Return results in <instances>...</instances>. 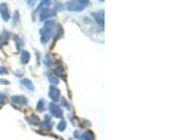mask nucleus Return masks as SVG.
Masks as SVG:
<instances>
[{
	"label": "nucleus",
	"instance_id": "nucleus-7",
	"mask_svg": "<svg viewBox=\"0 0 179 140\" xmlns=\"http://www.w3.org/2000/svg\"><path fill=\"white\" fill-rule=\"evenodd\" d=\"M50 98L52 100V103H55V101L60 100V90L57 87H51L50 88Z\"/></svg>",
	"mask_w": 179,
	"mask_h": 140
},
{
	"label": "nucleus",
	"instance_id": "nucleus-6",
	"mask_svg": "<svg viewBox=\"0 0 179 140\" xmlns=\"http://www.w3.org/2000/svg\"><path fill=\"white\" fill-rule=\"evenodd\" d=\"M0 14H2V18H3L5 21H9V20H11L9 9H8V5H6V3H2V5H0Z\"/></svg>",
	"mask_w": 179,
	"mask_h": 140
},
{
	"label": "nucleus",
	"instance_id": "nucleus-10",
	"mask_svg": "<svg viewBox=\"0 0 179 140\" xmlns=\"http://www.w3.org/2000/svg\"><path fill=\"white\" fill-rule=\"evenodd\" d=\"M26 119L30 125H34V127H39V125H40V119L36 116V115H30V116H27Z\"/></svg>",
	"mask_w": 179,
	"mask_h": 140
},
{
	"label": "nucleus",
	"instance_id": "nucleus-27",
	"mask_svg": "<svg viewBox=\"0 0 179 140\" xmlns=\"http://www.w3.org/2000/svg\"><path fill=\"white\" fill-rule=\"evenodd\" d=\"M0 84H5V85H8V84H9V82H8V81H6V79H0Z\"/></svg>",
	"mask_w": 179,
	"mask_h": 140
},
{
	"label": "nucleus",
	"instance_id": "nucleus-4",
	"mask_svg": "<svg viewBox=\"0 0 179 140\" xmlns=\"http://www.w3.org/2000/svg\"><path fill=\"white\" fill-rule=\"evenodd\" d=\"M50 110H51V116L61 118V119H63V110L58 107L57 103H51V104H50Z\"/></svg>",
	"mask_w": 179,
	"mask_h": 140
},
{
	"label": "nucleus",
	"instance_id": "nucleus-8",
	"mask_svg": "<svg viewBox=\"0 0 179 140\" xmlns=\"http://www.w3.org/2000/svg\"><path fill=\"white\" fill-rule=\"evenodd\" d=\"M93 17H94L96 23H97V24H99V25H100V27L103 28V23H104L103 17H104V12H103V11H97V12H94V14H93Z\"/></svg>",
	"mask_w": 179,
	"mask_h": 140
},
{
	"label": "nucleus",
	"instance_id": "nucleus-16",
	"mask_svg": "<svg viewBox=\"0 0 179 140\" xmlns=\"http://www.w3.org/2000/svg\"><path fill=\"white\" fill-rule=\"evenodd\" d=\"M66 125H67V124H66V121H64V119H61V121L58 122V125H57V130H58V131H64V130H66Z\"/></svg>",
	"mask_w": 179,
	"mask_h": 140
},
{
	"label": "nucleus",
	"instance_id": "nucleus-15",
	"mask_svg": "<svg viewBox=\"0 0 179 140\" xmlns=\"http://www.w3.org/2000/svg\"><path fill=\"white\" fill-rule=\"evenodd\" d=\"M45 109H46L45 100H39V103H37V106H36V110H37V112H43Z\"/></svg>",
	"mask_w": 179,
	"mask_h": 140
},
{
	"label": "nucleus",
	"instance_id": "nucleus-28",
	"mask_svg": "<svg viewBox=\"0 0 179 140\" xmlns=\"http://www.w3.org/2000/svg\"><path fill=\"white\" fill-rule=\"evenodd\" d=\"M0 46H2V45H0Z\"/></svg>",
	"mask_w": 179,
	"mask_h": 140
},
{
	"label": "nucleus",
	"instance_id": "nucleus-2",
	"mask_svg": "<svg viewBox=\"0 0 179 140\" xmlns=\"http://www.w3.org/2000/svg\"><path fill=\"white\" fill-rule=\"evenodd\" d=\"M55 15V9H50V8H45L39 12V20L40 21H48V18H51Z\"/></svg>",
	"mask_w": 179,
	"mask_h": 140
},
{
	"label": "nucleus",
	"instance_id": "nucleus-17",
	"mask_svg": "<svg viewBox=\"0 0 179 140\" xmlns=\"http://www.w3.org/2000/svg\"><path fill=\"white\" fill-rule=\"evenodd\" d=\"M63 72H64V69H63L61 64H57V66H55V70H54L55 75H63Z\"/></svg>",
	"mask_w": 179,
	"mask_h": 140
},
{
	"label": "nucleus",
	"instance_id": "nucleus-9",
	"mask_svg": "<svg viewBox=\"0 0 179 140\" xmlns=\"http://www.w3.org/2000/svg\"><path fill=\"white\" fill-rule=\"evenodd\" d=\"M40 127H42V128H43L45 131H51V130H52L51 116H50V115H46V116H45V121L42 122V125H40Z\"/></svg>",
	"mask_w": 179,
	"mask_h": 140
},
{
	"label": "nucleus",
	"instance_id": "nucleus-12",
	"mask_svg": "<svg viewBox=\"0 0 179 140\" xmlns=\"http://www.w3.org/2000/svg\"><path fill=\"white\" fill-rule=\"evenodd\" d=\"M30 61V52L21 51V64H27Z\"/></svg>",
	"mask_w": 179,
	"mask_h": 140
},
{
	"label": "nucleus",
	"instance_id": "nucleus-21",
	"mask_svg": "<svg viewBox=\"0 0 179 140\" xmlns=\"http://www.w3.org/2000/svg\"><path fill=\"white\" fill-rule=\"evenodd\" d=\"M45 66H46V67H51L52 64H51V57H50V55H46V57H45Z\"/></svg>",
	"mask_w": 179,
	"mask_h": 140
},
{
	"label": "nucleus",
	"instance_id": "nucleus-20",
	"mask_svg": "<svg viewBox=\"0 0 179 140\" xmlns=\"http://www.w3.org/2000/svg\"><path fill=\"white\" fill-rule=\"evenodd\" d=\"M50 81H51L52 87H55V85H57V84H58V79H57V76H54V75H52L51 78H50Z\"/></svg>",
	"mask_w": 179,
	"mask_h": 140
},
{
	"label": "nucleus",
	"instance_id": "nucleus-5",
	"mask_svg": "<svg viewBox=\"0 0 179 140\" xmlns=\"http://www.w3.org/2000/svg\"><path fill=\"white\" fill-rule=\"evenodd\" d=\"M11 100H12V103L17 104V106H27V103H28L27 97H24V95H14Z\"/></svg>",
	"mask_w": 179,
	"mask_h": 140
},
{
	"label": "nucleus",
	"instance_id": "nucleus-25",
	"mask_svg": "<svg viewBox=\"0 0 179 140\" xmlns=\"http://www.w3.org/2000/svg\"><path fill=\"white\" fill-rule=\"evenodd\" d=\"M55 6H57V11H61V9H64V6H63L61 3H55Z\"/></svg>",
	"mask_w": 179,
	"mask_h": 140
},
{
	"label": "nucleus",
	"instance_id": "nucleus-18",
	"mask_svg": "<svg viewBox=\"0 0 179 140\" xmlns=\"http://www.w3.org/2000/svg\"><path fill=\"white\" fill-rule=\"evenodd\" d=\"M60 101H61V106H63V107H66V109H69V107H70V104L67 103V100H66L64 97H60Z\"/></svg>",
	"mask_w": 179,
	"mask_h": 140
},
{
	"label": "nucleus",
	"instance_id": "nucleus-3",
	"mask_svg": "<svg viewBox=\"0 0 179 140\" xmlns=\"http://www.w3.org/2000/svg\"><path fill=\"white\" fill-rule=\"evenodd\" d=\"M52 37V30H50V28H42L40 30V42L43 43V45H46L48 42H50V39Z\"/></svg>",
	"mask_w": 179,
	"mask_h": 140
},
{
	"label": "nucleus",
	"instance_id": "nucleus-19",
	"mask_svg": "<svg viewBox=\"0 0 179 140\" xmlns=\"http://www.w3.org/2000/svg\"><path fill=\"white\" fill-rule=\"evenodd\" d=\"M15 40H17V46L23 48V43H24V42H23V39H21L20 36H15Z\"/></svg>",
	"mask_w": 179,
	"mask_h": 140
},
{
	"label": "nucleus",
	"instance_id": "nucleus-22",
	"mask_svg": "<svg viewBox=\"0 0 179 140\" xmlns=\"http://www.w3.org/2000/svg\"><path fill=\"white\" fill-rule=\"evenodd\" d=\"M5 101H6V94L0 93V106H2V104H5Z\"/></svg>",
	"mask_w": 179,
	"mask_h": 140
},
{
	"label": "nucleus",
	"instance_id": "nucleus-24",
	"mask_svg": "<svg viewBox=\"0 0 179 140\" xmlns=\"http://www.w3.org/2000/svg\"><path fill=\"white\" fill-rule=\"evenodd\" d=\"M6 73H8V69L2 66V67H0V75H6Z\"/></svg>",
	"mask_w": 179,
	"mask_h": 140
},
{
	"label": "nucleus",
	"instance_id": "nucleus-11",
	"mask_svg": "<svg viewBox=\"0 0 179 140\" xmlns=\"http://www.w3.org/2000/svg\"><path fill=\"white\" fill-rule=\"evenodd\" d=\"M21 85H23V87H26L27 90H30V91H34V85H33V82H31V81H28V79H26V78H23V79H21Z\"/></svg>",
	"mask_w": 179,
	"mask_h": 140
},
{
	"label": "nucleus",
	"instance_id": "nucleus-26",
	"mask_svg": "<svg viewBox=\"0 0 179 140\" xmlns=\"http://www.w3.org/2000/svg\"><path fill=\"white\" fill-rule=\"evenodd\" d=\"M75 137H76V139H79V137H81V131H75Z\"/></svg>",
	"mask_w": 179,
	"mask_h": 140
},
{
	"label": "nucleus",
	"instance_id": "nucleus-13",
	"mask_svg": "<svg viewBox=\"0 0 179 140\" xmlns=\"http://www.w3.org/2000/svg\"><path fill=\"white\" fill-rule=\"evenodd\" d=\"M94 139V134L91 131H85V133H81V137L79 140H93Z\"/></svg>",
	"mask_w": 179,
	"mask_h": 140
},
{
	"label": "nucleus",
	"instance_id": "nucleus-1",
	"mask_svg": "<svg viewBox=\"0 0 179 140\" xmlns=\"http://www.w3.org/2000/svg\"><path fill=\"white\" fill-rule=\"evenodd\" d=\"M88 5H90L88 0H75V2H67L64 5V8L67 11H72V12H79V11L85 9Z\"/></svg>",
	"mask_w": 179,
	"mask_h": 140
},
{
	"label": "nucleus",
	"instance_id": "nucleus-14",
	"mask_svg": "<svg viewBox=\"0 0 179 140\" xmlns=\"http://www.w3.org/2000/svg\"><path fill=\"white\" fill-rule=\"evenodd\" d=\"M8 39H9V33H8L6 30H3V31H2V34H0V45L6 43V42H8Z\"/></svg>",
	"mask_w": 179,
	"mask_h": 140
},
{
	"label": "nucleus",
	"instance_id": "nucleus-23",
	"mask_svg": "<svg viewBox=\"0 0 179 140\" xmlns=\"http://www.w3.org/2000/svg\"><path fill=\"white\" fill-rule=\"evenodd\" d=\"M20 18V14H18V11H15L14 12V24H17V20Z\"/></svg>",
	"mask_w": 179,
	"mask_h": 140
}]
</instances>
